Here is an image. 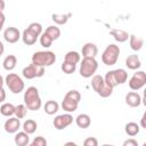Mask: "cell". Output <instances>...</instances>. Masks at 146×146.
<instances>
[{
	"mask_svg": "<svg viewBox=\"0 0 146 146\" xmlns=\"http://www.w3.org/2000/svg\"><path fill=\"white\" fill-rule=\"evenodd\" d=\"M23 99H24V104H25L26 108L30 111H38V110H40V107L42 105V102H41V98L39 95V90L36 87H33V86L29 87L24 91Z\"/></svg>",
	"mask_w": 146,
	"mask_h": 146,
	"instance_id": "6da1fadb",
	"label": "cell"
},
{
	"mask_svg": "<svg viewBox=\"0 0 146 146\" xmlns=\"http://www.w3.org/2000/svg\"><path fill=\"white\" fill-rule=\"evenodd\" d=\"M127 80H128V73L124 68H116L108 71L104 76V81L106 82V84H108L113 89L119 84L125 83Z\"/></svg>",
	"mask_w": 146,
	"mask_h": 146,
	"instance_id": "7a4b0ae2",
	"label": "cell"
},
{
	"mask_svg": "<svg viewBox=\"0 0 146 146\" xmlns=\"http://www.w3.org/2000/svg\"><path fill=\"white\" fill-rule=\"evenodd\" d=\"M91 87H92L94 91H96V94L103 98H107L113 94V88L110 87L108 84H106V82L104 81V76H102L99 74L92 75Z\"/></svg>",
	"mask_w": 146,
	"mask_h": 146,
	"instance_id": "3957f363",
	"label": "cell"
},
{
	"mask_svg": "<svg viewBox=\"0 0 146 146\" xmlns=\"http://www.w3.org/2000/svg\"><path fill=\"white\" fill-rule=\"evenodd\" d=\"M55 62H56V55L54 51H50V50L35 51L32 56V63L38 66L48 67L55 64Z\"/></svg>",
	"mask_w": 146,
	"mask_h": 146,
	"instance_id": "277c9868",
	"label": "cell"
},
{
	"mask_svg": "<svg viewBox=\"0 0 146 146\" xmlns=\"http://www.w3.org/2000/svg\"><path fill=\"white\" fill-rule=\"evenodd\" d=\"M98 68V62L96 60V58L94 57H83L80 64V75L82 78H91L92 75H95L96 71Z\"/></svg>",
	"mask_w": 146,
	"mask_h": 146,
	"instance_id": "5b68a950",
	"label": "cell"
},
{
	"mask_svg": "<svg viewBox=\"0 0 146 146\" xmlns=\"http://www.w3.org/2000/svg\"><path fill=\"white\" fill-rule=\"evenodd\" d=\"M119 55H120L119 46H116L114 43H111L103 51V54H102V62H103V64H105L107 66L115 65L117 59H119Z\"/></svg>",
	"mask_w": 146,
	"mask_h": 146,
	"instance_id": "8992f818",
	"label": "cell"
},
{
	"mask_svg": "<svg viewBox=\"0 0 146 146\" xmlns=\"http://www.w3.org/2000/svg\"><path fill=\"white\" fill-rule=\"evenodd\" d=\"M5 83L7 84L8 89L15 95L21 94L25 88V83L23 79L16 73H8L7 76L5 78Z\"/></svg>",
	"mask_w": 146,
	"mask_h": 146,
	"instance_id": "52a82bcc",
	"label": "cell"
},
{
	"mask_svg": "<svg viewBox=\"0 0 146 146\" xmlns=\"http://www.w3.org/2000/svg\"><path fill=\"white\" fill-rule=\"evenodd\" d=\"M22 74L27 80H32V79H35V78H41L44 74V67L38 66V65L31 63L30 65H27L23 68Z\"/></svg>",
	"mask_w": 146,
	"mask_h": 146,
	"instance_id": "ba28073f",
	"label": "cell"
},
{
	"mask_svg": "<svg viewBox=\"0 0 146 146\" xmlns=\"http://www.w3.org/2000/svg\"><path fill=\"white\" fill-rule=\"evenodd\" d=\"M146 84V73L144 71H137L129 80V88L133 91L141 89Z\"/></svg>",
	"mask_w": 146,
	"mask_h": 146,
	"instance_id": "9c48e42d",
	"label": "cell"
},
{
	"mask_svg": "<svg viewBox=\"0 0 146 146\" xmlns=\"http://www.w3.org/2000/svg\"><path fill=\"white\" fill-rule=\"evenodd\" d=\"M72 123H73V116L70 113L57 115L54 119V122H52L54 128L57 129V130H63V129L67 128L68 125H71Z\"/></svg>",
	"mask_w": 146,
	"mask_h": 146,
	"instance_id": "30bf717a",
	"label": "cell"
},
{
	"mask_svg": "<svg viewBox=\"0 0 146 146\" xmlns=\"http://www.w3.org/2000/svg\"><path fill=\"white\" fill-rule=\"evenodd\" d=\"M21 38H22V35L17 27L9 26L3 31V39L8 43H16Z\"/></svg>",
	"mask_w": 146,
	"mask_h": 146,
	"instance_id": "8fae6325",
	"label": "cell"
},
{
	"mask_svg": "<svg viewBox=\"0 0 146 146\" xmlns=\"http://www.w3.org/2000/svg\"><path fill=\"white\" fill-rule=\"evenodd\" d=\"M3 128H5V131L8 133H16L21 128V121L16 116H9V119L6 120Z\"/></svg>",
	"mask_w": 146,
	"mask_h": 146,
	"instance_id": "7c38bea8",
	"label": "cell"
},
{
	"mask_svg": "<svg viewBox=\"0 0 146 146\" xmlns=\"http://www.w3.org/2000/svg\"><path fill=\"white\" fill-rule=\"evenodd\" d=\"M143 102L141 96L136 91H130L125 95V104L130 107H138Z\"/></svg>",
	"mask_w": 146,
	"mask_h": 146,
	"instance_id": "4fadbf2b",
	"label": "cell"
},
{
	"mask_svg": "<svg viewBox=\"0 0 146 146\" xmlns=\"http://www.w3.org/2000/svg\"><path fill=\"white\" fill-rule=\"evenodd\" d=\"M110 34H111V36H113V39H114L115 41H117V42H120V43L125 42V41L129 39V35H130L127 31L121 30V29H112V30L110 31Z\"/></svg>",
	"mask_w": 146,
	"mask_h": 146,
	"instance_id": "5bb4252c",
	"label": "cell"
},
{
	"mask_svg": "<svg viewBox=\"0 0 146 146\" xmlns=\"http://www.w3.org/2000/svg\"><path fill=\"white\" fill-rule=\"evenodd\" d=\"M97 55H98V48L95 43L87 42L86 44H83V47H82V56L83 57H94V58H96Z\"/></svg>",
	"mask_w": 146,
	"mask_h": 146,
	"instance_id": "9a60e30c",
	"label": "cell"
},
{
	"mask_svg": "<svg viewBox=\"0 0 146 146\" xmlns=\"http://www.w3.org/2000/svg\"><path fill=\"white\" fill-rule=\"evenodd\" d=\"M60 106H62V108H63L65 112H67V113H73V112H75V111L78 110L79 103L75 102V100H72V99H70V98H67V97L64 96V99L62 100Z\"/></svg>",
	"mask_w": 146,
	"mask_h": 146,
	"instance_id": "2e32d148",
	"label": "cell"
},
{
	"mask_svg": "<svg viewBox=\"0 0 146 146\" xmlns=\"http://www.w3.org/2000/svg\"><path fill=\"white\" fill-rule=\"evenodd\" d=\"M125 66L129 68V70H138L140 66H141V62L138 57V55L133 54V55H130L125 58Z\"/></svg>",
	"mask_w": 146,
	"mask_h": 146,
	"instance_id": "e0dca14e",
	"label": "cell"
},
{
	"mask_svg": "<svg viewBox=\"0 0 146 146\" xmlns=\"http://www.w3.org/2000/svg\"><path fill=\"white\" fill-rule=\"evenodd\" d=\"M14 141L17 146H26L30 144V135L26 133L25 131H17Z\"/></svg>",
	"mask_w": 146,
	"mask_h": 146,
	"instance_id": "ac0fdd59",
	"label": "cell"
},
{
	"mask_svg": "<svg viewBox=\"0 0 146 146\" xmlns=\"http://www.w3.org/2000/svg\"><path fill=\"white\" fill-rule=\"evenodd\" d=\"M75 123L79 128L81 129H87L90 127L91 124V119L88 114L86 113H82V114H79L76 117H75Z\"/></svg>",
	"mask_w": 146,
	"mask_h": 146,
	"instance_id": "d6986e66",
	"label": "cell"
},
{
	"mask_svg": "<svg viewBox=\"0 0 146 146\" xmlns=\"http://www.w3.org/2000/svg\"><path fill=\"white\" fill-rule=\"evenodd\" d=\"M129 44L133 51H139L144 46V40L135 34L129 35Z\"/></svg>",
	"mask_w": 146,
	"mask_h": 146,
	"instance_id": "ffe728a7",
	"label": "cell"
},
{
	"mask_svg": "<svg viewBox=\"0 0 146 146\" xmlns=\"http://www.w3.org/2000/svg\"><path fill=\"white\" fill-rule=\"evenodd\" d=\"M36 39L38 36L34 33H32L29 29H25L22 33V40L26 46H33L36 42Z\"/></svg>",
	"mask_w": 146,
	"mask_h": 146,
	"instance_id": "44dd1931",
	"label": "cell"
},
{
	"mask_svg": "<svg viewBox=\"0 0 146 146\" xmlns=\"http://www.w3.org/2000/svg\"><path fill=\"white\" fill-rule=\"evenodd\" d=\"M17 64V58L15 55H8L5 57L3 62H2V66L6 71H13L16 67Z\"/></svg>",
	"mask_w": 146,
	"mask_h": 146,
	"instance_id": "7402d4cb",
	"label": "cell"
},
{
	"mask_svg": "<svg viewBox=\"0 0 146 146\" xmlns=\"http://www.w3.org/2000/svg\"><path fill=\"white\" fill-rule=\"evenodd\" d=\"M43 110L48 115H54L58 112L59 104L56 100H48V102H46V104L43 106Z\"/></svg>",
	"mask_w": 146,
	"mask_h": 146,
	"instance_id": "603a6c76",
	"label": "cell"
},
{
	"mask_svg": "<svg viewBox=\"0 0 146 146\" xmlns=\"http://www.w3.org/2000/svg\"><path fill=\"white\" fill-rule=\"evenodd\" d=\"M139 130H140V127H139V124L136 123V122H128V123L125 124V127H124L125 133H127L128 136H130V137L137 136V135L139 133Z\"/></svg>",
	"mask_w": 146,
	"mask_h": 146,
	"instance_id": "cb8c5ba5",
	"label": "cell"
},
{
	"mask_svg": "<svg viewBox=\"0 0 146 146\" xmlns=\"http://www.w3.org/2000/svg\"><path fill=\"white\" fill-rule=\"evenodd\" d=\"M0 113H1V115L7 116V117L13 116L15 113V106L11 103H3L0 106Z\"/></svg>",
	"mask_w": 146,
	"mask_h": 146,
	"instance_id": "d4e9b609",
	"label": "cell"
},
{
	"mask_svg": "<svg viewBox=\"0 0 146 146\" xmlns=\"http://www.w3.org/2000/svg\"><path fill=\"white\" fill-rule=\"evenodd\" d=\"M36 128H38V124H36V122H35L34 120H32V119H29V120H26V121L23 123V131H25V132L29 133V135L34 133L35 130H36Z\"/></svg>",
	"mask_w": 146,
	"mask_h": 146,
	"instance_id": "484cf974",
	"label": "cell"
},
{
	"mask_svg": "<svg viewBox=\"0 0 146 146\" xmlns=\"http://www.w3.org/2000/svg\"><path fill=\"white\" fill-rule=\"evenodd\" d=\"M64 60L65 62L73 63V64H78L81 60V55L78 51H74V50L67 51L66 55H65V57H64Z\"/></svg>",
	"mask_w": 146,
	"mask_h": 146,
	"instance_id": "4316f807",
	"label": "cell"
},
{
	"mask_svg": "<svg viewBox=\"0 0 146 146\" xmlns=\"http://www.w3.org/2000/svg\"><path fill=\"white\" fill-rule=\"evenodd\" d=\"M71 16H72L71 14H65V15H62V14H52L51 15V19L57 25H64V24L67 23V21H68V18Z\"/></svg>",
	"mask_w": 146,
	"mask_h": 146,
	"instance_id": "83f0119b",
	"label": "cell"
},
{
	"mask_svg": "<svg viewBox=\"0 0 146 146\" xmlns=\"http://www.w3.org/2000/svg\"><path fill=\"white\" fill-rule=\"evenodd\" d=\"M44 32H46L54 41L57 40V39H59V36H60V30H59V27H57L56 25H50V26H48Z\"/></svg>",
	"mask_w": 146,
	"mask_h": 146,
	"instance_id": "f1b7e54d",
	"label": "cell"
},
{
	"mask_svg": "<svg viewBox=\"0 0 146 146\" xmlns=\"http://www.w3.org/2000/svg\"><path fill=\"white\" fill-rule=\"evenodd\" d=\"M26 113H27V108H26L25 104H18L17 106H15V113H14V115L16 117H18L19 120L21 119H24L26 116Z\"/></svg>",
	"mask_w": 146,
	"mask_h": 146,
	"instance_id": "f546056e",
	"label": "cell"
},
{
	"mask_svg": "<svg viewBox=\"0 0 146 146\" xmlns=\"http://www.w3.org/2000/svg\"><path fill=\"white\" fill-rule=\"evenodd\" d=\"M62 71L65 73V74H72L75 72L76 70V64H73V63H70V62H63L62 66H60Z\"/></svg>",
	"mask_w": 146,
	"mask_h": 146,
	"instance_id": "4dcf8cb0",
	"label": "cell"
},
{
	"mask_svg": "<svg viewBox=\"0 0 146 146\" xmlns=\"http://www.w3.org/2000/svg\"><path fill=\"white\" fill-rule=\"evenodd\" d=\"M52 42H54V40H52L46 32H42V33L40 34V43H41V46H42L43 48H49V47H51Z\"/></svg>",
	"mask_w": 146,
	"mask_h": 146,
	"instance_id": "1f68e13d",
	"label": "cell"
},
{
	"mask_svg": "<svg viewBox=\"0 0 146 146\" xmlns=\"http://www.w3.org/2000/svg\"><path fill=\"white\" fill-rule=\"evenodd\" d=\"M27 29H29L32 33H34L36 36H40V34L42 33V25H41L40 23H36V22L31 23V24L27 26Z\"/></svg>",
	"mask_w": 146,
	"mask_h": 146,
	"instance_id": "d6a6232c",
	"label": "cell"
},
{
	"mask_svg": "<svg viewBox=\"0 0 146 146\" xmlns=\"http://www.w3.org/2000/svg\"><path fill=\"white\" fill-rule=\"evenodd\" d=\"M65 97H67V98H70L72 100H75L78 103H80V100H81V94L78 90H70V91H67Z\"/></svg>",
	"mask_w": 146,
	"mask_h": 146,
	"instance_id": "836d02e7",
	"label": "cell"
},
{
	"mask_svg": "<svg viewBox=\"0 0 146 146\" xmlns=\"http://www.w3.org/2000/svg\"><path fill=\"white\" fill-rule=\"evenodd\" d=\"M31 146H47V140H46L44 137L38 136V137H35V138L32 140Z\"/></svg>",
	"mask_w": 146,
	"mask_h": 146,
	"instance_id": "e575fe53",
	"label": "cell"
},
{
	"mask_svg": "<svg viewBox=\"0 0 146 146\" xmlns=\"http://www.w3.org/2000/svg\"><path fill=\"white\" fill-rule=\"evenodd\" d=\"M83 145L84 146H97L98 145V140L95 137H88L87 139H84Z\"/></svg>",
	"mask_w": 146,
	"mask_h": 146,
	"instance_id": "d590c367",
	"label": "cell"
},
{
	"mask_svg": "<svg viewBox=\"0 0 146 146\" xmlns=\"http://www.w3.org/2000/svg\"><path fill=\"white\" fill-rule=\"evenodd\" d=\"M123 146H138V141L133 138H130L123 141Z\"/></svg>",
	"mask_w": 146,
	"mask_h": 146,
	"instance_id": "8d00e7d4",
	"label": "cell"
},
{
	"mask_svg": "<svg viewBox=\"0 0 146 146\" xmlns=\"http://www.w3.org/2000/svg\"><path fill=\"white\" fill-rule=\"evenodd\" d=\"M5 22H6V16H5V14L2 11H0V31L3 29Z\"/></svg>",
	"mask_w": 146,
	"mask_h": 146,
	"instance_id": "74e56055",
	"label": "cell"
},
{
	"mask_svg": "<svg viewBox=\"0 0 146 146\" xmlns=\"http://www.w3.org/2000/svg\"><path fill=\"white\" fill-rule=\"evenodd\" d=\"M6 100V91L3 87H0V103H3Z\"/></svg>",
	"mask_w": 146,
	"mask_h": 146,
	"instance_id": "f35d334b",
	"label": "cell"
},
{
	"mask_svg": "<svg viewBox=\"0 0 146 146\" xmlns=\"http://www.w3.org/2000/svg\"><path fill=\"white\" fill-rule=\"evenodd\" d=\"M145 119H146V113H144V114H143V116H141V120H140V125H141V128H144V129H146Z\"/></svg>",
	"mask_w": 146,
	"mask_h": 146,
	"instance_id": "ab89813d",
	"label": "cell"
},
{
	"mask_svg": "<svg viewBox=\"0 0 146 146\" xmlns=\"http://www.w3.org/2000/svg\"><path fill=\"white\" fill-rule=\"evenodd\" d=\"M5 7H6V2H5V0H0V11H3Z\"/></svg>",
	"mask_w": 146,
	"mask_h": 146,
	"instance_id": "60d3db41",
	"label": "cell"
},
{
	"mask_svg": "<svg viewBox=\"0 0 146 146\" xmlns=\"http://www.w3.org/2000/svg\"><path fill=\"white\" fill-rule=\"evenodd\" d=\"M3 51H5V46H3V43L0 41V56L3 54Z\"/></svg>",
	"mask_w": 146,
	"mask_h": 146,
	"instance_id": "b9f144b4",
	"label": "cell"
},
{
	"mask_svg": "<svg viewBox=\"0 0 146 146\" xmlns=\"http://www.w3.org/2000/svg\"><path fill=\"white\" fill-rule=\"evenodd\" d=\"M3 83H5V79H3V76L0 74V87H2Z\"/></svg>",
	"mask_w": 146,
	"mask_h": 146,
	"instance_id": "7bdbcfd3",
	"label": "cell"
},
{
	"mask_svg": "<svg viewBox=\"0 0 146 146\" xmlns=\"http://www.w3.org/2000/svg\"><path fill=\"white\" fill-rule=\"evenodd\" d=\"M65 145H73V146H75L76 144H75V143H73V141H67V143H65Z\"/></svg>",
	"mask_w": 146,
	"mask_h": 146,
	"instance_id": "ee69618b",
	"label": "cell"
}]
</instances>
